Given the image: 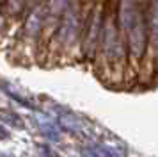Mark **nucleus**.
Returning a JSON list of instances; mask_svg holds the SVG:
<instances>
[{"label":"nucleus","mask_w":158,"mask_h":157,"mask_svg":"<svg viewBox=\"0 0 158 157\" xmlns=\"http://www.w3.org/2000/svg\"><path fill=\"white\" fill-rule=\"evenodd\" d=\"M41 130H43V134L46 136V137H50V139H57L59 137V128L57 125H53L52 121H43L41 120Z\"/></svg>","instance_id":"nucleus-2"},{"label":"nucleus","mask_w":158,"mask_h":157,"mask_svg":"<svg viewBox=\"0 0 158 157\" xmlns=\"http://www.w3.org/2000/svg\"><path fill=\"white\" fill-rule=\"evenodd\" d=\"M0 137H7V130H4L2 125H0Z\"/></svg>","instance_id":"nucleus-4"},{"label":"nucleus","mask_w":158,"mask_h":157,"mask_svg":"<svg viewBox=\"0 0 158 157\" xmlns=\"http://www.w3.org/2000/svg\"><path fill=\"white\" fill-rule=\"evenodd\" d=\"M2 120H6V121H9L13 127H20V128H23V123H22V120L20 118H16V116H13V114H4L2 116Z\"/></svg>","instance_id":"nucleus-3"},{"label":"nucleus","mask_w":158,"mask_h":157,"mask_svg":"<svg viewBox=\"0 0 158 157\" xmlns=\"http://www.w3.org/2000/svg\"><path fill=\"white\" fill-rule=\"evenodd\" d=\"M87 155L89 157H119L115 150L108 148V146H94V148L89 150Z\"/></svg>","instance_id":"nucleus-1"}]
</instances>
